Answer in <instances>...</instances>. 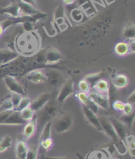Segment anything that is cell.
<instances>
[{"label": "cell", "mask_w": 135, "mask_h": 159, "mask_svg": "<svg viewBox=\"0 0 135 159\" xmlns=\"http://www.w3.org/2000/svg\"><path fill=\"white\" fill-rule=\"evenodd\" d=\"M40 146L37 144L28 145V149L25 159H37Z\"/></svg>", "instance_id": "cell-24"}, {"label": "cell", "mask_w": 135, "mask_h": 159, "mask_svg": "<svg viewBox=\"0 0 135 159\" xmlns=\"http://www.w3.org/2000/svg\"><path fill=\"white\" fill-rule=\"evenodd\" d=\"M0 14H7L10 15L12 18H17L21 16L17 2H12L7 6L0 9Z\"/></svg>", "instance_id": "cell-17"}, {"label": "cell", "mask_w": 135, "mask_h": 159, "mask_svg": "<svg viewBox=\"0 0 135 159\" xmlns=\"http://www.w3.org/2000/svg\"><path fill=\"white\" fill-rule=\"evenodd\" d=\"M115 52L117 55L121 57L129 54L128 43L124 42L117 43L115 47Z\"/></svg>", "instance_id": "cell-23"}, {"label": "cell", "mask_w": 135, "mask_h": 159, "mask_svg": "<svg viewBox=\"0 0 135 159\" xmlns=\"http://www.w3.org/2000/svg\"><path fill=\"white\" fill-rule=\"evenodd\" d=\"M123 115H129L134 113V107L133 105L129 103H125L124 109H123Z\"/></svg>", "instance_id": "cell-36"}, {"label": "cell", "mask_w": 135, "mask_h": 159, "mask_svg": "<svg viewBox=\"0 0 135 159\" xmlns=\"http://www.w3.org/2000/svg\"><path fill=\"white\" fill-rule=\"evenodd\" d=\"M89 98L98 107L103 109H108L109 107V99L108 93H101L96 92H90Z\"/></svg>", "instance_id": "cell-5"}, {"label": "cell", "mask_w": 135, "mask_h": 159, "mask_svg": "<svg viewBox=\"0 0 135 159\" xmlns=\"http://www.w3.org/2000/svg\"><path fill=\"white\" fill-rule=\"evenodd\" d=\"M102 76V72H95L93 74H90L88 75H86L85 77H84V79L86 80L91 84L92 82H94V84L98 80L100 79V77Z\"/></svg>", "instance_id": "cell-34"}, {"label": "cell", "mask_w": 135, "mask_h": 159, "mask_svg": "<svg viewBox=\"0 0 135 159\" xmlns=\"http://www.w3.org/2000/svg\"><path fill=\"white\" fill-rule=\"evenodd\" d=\"M77 97L82 105L86 106L88 109L93 111L95 114H97L98 112V107L95 105L93 101L89 98L88 93L84 92H79L77 94Z\"/></svg>", "instance_id": "cell-14"}, {"label": "cell", "mask_w": 135, "mask_h": 159, "mask_svg": "<svg viewBox=\"0 0 135 159\" xmlns=\"http://www.w3.org/2000/svg\"><path fill=\"white\" fill-rule=\"evenodd\" d=\"M14 107L11 98L5 99L0 104V111H13Z\"/></svg>", "instance_id": "cell-29"}, {"label": "cell", "mask_w": 135, "mask_h": 159, "mask_svg": "<svg viewBox=\"0 0 135 159\" xmlns=\"http://www.w3.org/2000/svg\"><path fill=\"white\" fill-rule=\"evenodd\" d=\"M78 88H79L81 92L88 93L91 92V84L85 79H83L80 81L78 84Z\"/></svg>", "instance_id": "cell-33"}, {"label": "cell", "mask_w": 135, "mask_h": 159, "mask_svg": "<svg viewBox=\"0 0 135 159\" xmlns=\"http://www.w3.org/2000/svg\"><path fill=\"white\" fill-rule=\"evenodd\" d=\"M135 101V92L133 91V92L129 95L128 98H127V103H134Z\"/></svg>", "instance_id": "cell-40"}, {"label": "cell", "mask_w": 135, "mask_h": 159, "mask_svg": "<svg viewBox=\"0 0 135 159\" xmlns=\"http://www.w3.org/2000/svg\"><path fill=\"white\" fill-rule=\"evenodd\" d=\"M73 124V118L71 113L64 112L55 119L52 123V128L58 134H63L72 128Z\"/></svg>", "instance_id": "cell-2"}, {"label": "cell", "mask_w": 135, "mask_h": 159, "mask_svg": "<svg viewBox=\"0 0 135 159\" xmlns=\"http://www.w3.org/2000/svg\"><path fill=\"white\" fill-rule=\"evenodd\" d=\"M110 121L112 125H113L115 132L117 135L118 138H119L120 140H121L125 143V140L127 135V126L119 120V119L113 118L111 119Z\"/></svg>", "instance_id": "cell-10"}, {"label": "cell", "mask_w": 135, "mask_h": 159, "mask_svg": "<svg viewBox=\"0 0 135 159\" xmlns=\"http://www.w3.org/2000/svg\"><path fill=\"white\" fill-rule=\"evenodd\" d=\"M82 111L83 112V115L84 118L88 122V123L91 125L92 127L95 129H96L99 131L102 132V128L101 126V124L99 120V118L97 116L96 114L92 111L91 109H88L86 106L82 105Z\"/></svg>", "instance_id": "cell-8"}, {"label": "cell", "mask_w": 135, "mask_h": 159, "mask_svg": "<svg viewBox=\"0 0 135 159\" xmlns=\"http://www.w3.org/2000/svg\"><path fill=\"white\" fill-rule=\"evenodd\" d=\"M37 116L35 115L32 120L28 121L26 123L25 126L22 132V135L25 139H29L35 134L37 128Z\"/></svg>", "instance_id": "cell-16"}, {"label": "cell", "mask_w": 135, "mask_h": 159, "mask_svg": "<svg viewBox=\"0 0 135 159\" xmlns=\"http://www.w3.org/2000/svg\"><path fill=\"white\" fill-rule=\"evenodd\" d=\"M12 138L9 135H6L0 139V153L3 152L11 147Z\"/></svg>", "instance_id": "cell-26"}, {"label": "cell", "mask_w": 135, "mask_h": 159, "mask_svg": "<svg viewBox=\"0 0 135 159\" xmlns=\"http://www.w3.org/2000/svg\"><path fill=\"white\" fill-rule=\"evenodd\" d=\"M44 59L46 65H53L58 63L61 59V53L56 49H49L45 53Z\"/></svg>", "instance_id": "cell-15"}, {"label": "cell", "mask_w": 135, "mask_h": 159, "mask_svg": "<svg viewBox=\"0 0 135 159\" xmlns=\"http://www.w3.org/2000/svg\"><path fill=\"white\" fill-rule=\"evenodd\" d=\"M26 122L21 117L20 112L13 110L0 126H19Z\"/></svg>", "instance_id": "cell-9"}, {"label": "cell", "mask_w": 135, "mask_h": 159, "mask_svg": "<svg viewBox=\"0 0 135 159\" xmlns=\"http://www.w3.org/2000/svg\"><path fill=\"white\" fill-rule=\"evenodd\" d=\"M39 112V115L37 116V126L42 129L45 124L52 121L55 117L58 112L57 106L55 103L49 101Z\"/></svg>", "instance_id": "cell-1"}, {"label": "cell", "mask_w": 135, "mask_h": 159, "mask_svg": "<svg viewBox=\"0 0 135 159\" xmlns=\"http://www.w3.org/2000/svg\"><path fill=\"white\" fill-rule=\"evenodd\" d=\"M7 30L6 28L5 27L2 21L0 22V36L3 34V33L5 32V30Z\"/></svg>", "instance_id": "cell-42"}, {"label": "cell", "mask_w": 135, "mask_h": 159, "mask_svg": "<svg viewBox=\"0 0 135 159\" xmlns=\"http://www.w3.org/2000/svg\"><path fill=\"white\" fill-rule=\"evenodd\" d=\"M129 42L128 46H129V53H134V39H130L128 40Z\"/></svg>", "instance_id": "cell-39"}, {"label": "cell", "mask_w": 135, "mask_h": 159, "mask_svg": "<svg viewBox=\"0 0 135 159\" xmlns=\"http://www.w3.org/2000/svg\"><path fill=\"white\" fill-rule=\"evenodd\" d=\"M125 103L121 101H116L113 103V108L116 111L123 112V109H124Z\"/></svg>", "instance_id": "cell-37"}, {"label": "cell", "mask_w": 135, "mask_h": 159, "mask_svg": "<svg viewBox=\"0 0 135 159\" xmlns=\"http://www.w3.org/2000/svg\"><path fill=\"white\" fill-rule=\"evenodd\" d=\"M112 82L115 88L122 89L125 88L128 84V78L126 75L119 74L114 78Z\"/></svg>", "instance_id": "cell-22"}, {"label": "cell", "mask_w": 135, "mask_h": 159, "mask_svg": "<svg viewBox=\"0 0 135 159\" xmlns=\"http://www.w3.org/2000/svg\"><path fill=\"white\" fill-rule=\"evenodd\" d=\"M134 118V114L133 113V114L129 115H123L119 118V120L125 125L127 128L130 129L132 128V126L133 124Z\"/></svg>", "instance_id": "cell-31"}, {"label": "cell", "mask_w": 135, "mask_h": 159, "mask_svg": "<svg viewBox=\"0 0 135 159\" xmlns=\"http://www.w3.org/2000/svg\"><path fill=\"white\" fill-rule=\"evenodd\" d=\"M47 80L52 85H57L61 80V76L57 72H50L47 76Z\"/></svg>", "instance_id": "cell-30"}, {"label": "cell", "mask_w": 135, "mask_h": 159, "mask_svg": "<svg viewBox=\"0 0 135 159\" xmlns=\"http://www.w3.org/2000/svg\"><path fill=\"white\" fill-rule=\"evenodd\" d=\"M85 159H111L108 152L104 149L92 151L87 154Z\"/></svg>", "instance_id": "cell-20"}, {"label": "cell", "mask_w": 135, "mask_h": 159, "mask_svg": "<svg viewBox=\"0 0 135 159\" xmlns=\"http://www.w3.org/2000/svg\"><path fill=\"white\" fill-rule=\"evenodd\" d=\"M99 120L102 128V132L108 135L111 140H113L115 143L121 141L116 134L110 120L105 117H100L99 118Z\"/></svg>", "instance_id": "cell-6"}, {"label": "cell", "mask_w": 135, "mask_h": 159, "mask_svg": "<svg viewBox=\"0 0 135 159\" xmlns=\"http://www.w3.org/2000/svg\"><path fill=\"white\" fill-rule=\"evenodd\" d=\"M63 2L65 5H72L73 3H74L75 0H63Z\"/></svg>", "instance_id": "cell-43"}, {"label": "cell", "mask_w": 135, "mask_h": 159, "mask_svg": "<svg viewBox=\"0 0 135 159\" xmlns=\"http://www.w3.org/2000/svg\"><path fill=\"white\" fill-rule=\"evenodd\" d=\"M20 113L22 119H23V120H25L26 122L32 120L33 117L35 116V112L29 107H28L27 108H26V109L21 111Z\"/></svg>", "instance_id": "cell-28"}, {"label": "cell", "mask_w": 135, "mask_h": 159, "mask_svg": "<svg viewBox=\"0 0 135 159\" xmlns=\"http://www.w3.org/2000/svg\"><path fill=\"white\" fill-rule=\"evenodd\" d=\"M4 82L6 85L9 92L12 93L19 94L22 96H25V89L19 82L12 76H7L4 78Z\"/></svg>", "instance_id": "cell-4"}, {"label": "cell", "mask_w": 135, "mask_h": 159, "mask_svg": "<svg viewBox=\"0 0 135 159\" xmlns=\"http://www.w3.org/2000/svg\"><path fill=\"white\" fill-rule=\"evenodd\" d=\"M52 121H49L45 124L42 128V131L40 135V143L42 141L52 139Z\"/></svg>", "instance_id": "cell-19"}, {"label": "cell", "mask_w": 135, "mask_h": 159, "mask_svg": "<svg viewBox=\"0 0 135 159\" xmlns=\"http://www.w3.org/2000/svg\"><path fill=\"white\" fill-rule=\"evenodd\" d=\"M26 80L33 84H42L47 81V76L42 70H33L26 75Z\"/></svg>", "instance_id": "cell-11"}, {"label": "cell", "mask_w": 135, "mask_h": 159, "mask_svg": "<svg viewBox=\"0 0 135 159\" xmlns=\"http://www.w3.org/2000/svg\"><path fill=\"white\" fill-rule=\"evenodd\" d=\"M21 2H23L25 3L29 4L30 5H32V6L36 7V0H20Z\"/></svg>", "instance_id": "cell-41"}, {"label": "cell", "mask_w": 135, "mask_h": 159, "mask_svg": "<svg viewBox=\"0 0 135 159\" xmlns=\"http://www.w3.org/2000/svg\"><path fill=\"white\" fill-rule=\"evenodd\" d=\"M28 149V145L24 139H19L16 142L15 153L16 159H25Z\"/></svg>", "instance_id": "cell-18"}, {"label": "cell", "mask_w": 135, "mask_h": 159, "mask_svg": "<svg viewBox=\"0 0 135 159\" xmlns=\"http://www.w3.org/2000/svg\"><path fill=\"white\" fill-rule=\"evenodd\" d=\"M75 92V84L72 78H69L61 86L59 94L57 97V101L59 104H62L69 96Z\"/></svg>", "instance_id": "cell-3"}, {"label": "cell", "mask_w": 135, "mask_h": 159, "mask_svg": "<svg viewBox=\"0 0 135 159\" xmlns=\"http://www.w3.org/2000/svg\"><path fill=\"white\" fill-rule=\"evenodd\" d=\"M22 97V95L19 94H16V93H12V95H11V101H12V103L14 107V110L19 105Z\"/></svg>", "instance_id": "cell-35"}, {"label": "cell", "mask_w": 135, "mask_h": 159, "mask_svg": "<svg viewBox=\"0 0 135 159\" xmlns=\"http://www.w3.org/2000/svg\"><path fill=\"white\" fill-rule=\"evenodd\" d=\"M93 88L95 92L101 93H108L109 89V84L105 80L100 79L94 84Z\"/></svg>", "instance_id": "cell-21"}, {"label": "cell", "mask_w": 135, "mask_h": 159, "mask_svg": "<svg viewBox=\"0 0 135 159\" xmlns=\"http://www.w3.org/2000/svg\"><path fill=\"white\" fill-rule=\"evenodd\" d=\"M30 102H31L30 99H29L28 97H26V96H22L19 105L15 109V111L21 112V111L26 109V108H27L28 107H29Z\"/></svg>", "instance_id": "cell-32"}, {"label": "cell", "mask_w": 135, "mask_h": 159, "mask_svg": "<svg viewBox=\"0 0 135 159\" xmlns=\"http://www.w3.org/2000/svg\"><path fill=\"white\" fill-rule=\"evenodd\" d=\"M17 4L20 9L21 15L33 16H38V15H41L44 14V13L40 11H39L36 7H33L32 5H30L29 4L22 2L20 1V0H19Z\"/></svg>", "instance_id": "cell-13"}, {"label": "cell", "mask_w": 135, "mask_h": 159, "mask_svg": "<svg viewBox=\"0 0 135 159\" xmlns=\"http://www.w3.org/2000/svg\"><path fill=\"white\" fill-rule=\"evenodd\" d=\"M51 93H42L37 96L34 100H31L29 107L35 112H38L48 103L51 99Z\"/></svg>", "instance_id": "cell-7"}, {"label": "cell", "mask_w": 135, "mask_h": 159, "mask_svg": "<svg viewBox=\"0 0 135 159\" xmlns=\"http://www.w3.org/2000/svg\"><path fill=\"white\" fill-rule=\"evenodd\" d=\"M123 34L126 39L130 40V39H134L135 36V26L134 23H130L124 28L123 31Z\"/></svg>", "instance_id": "cell-25"}, {"label": "cell", "mask_w": 135, "mask_h": 159, "mask_svg": "<svg viewBox=\"0 0 135 159\" xmlns=\"http://www.w3.org/2000/svg\"><path fill=\"white\" fill-rule=\"evenodd\" d=\"M19 56V53L9 49H0V65H3L14 61Z\"/></svg>", "instance_id": "cell-12"}, {"label": "cell", "mask_w": 135, "mask_h": 159, "mask_svg": "<svg viewBox=\"0 0 135 159\" xmlns=\"http://www.w3.org/2000/svg\"><path fill=\"white\" fill-rule=\"evenodd\" d=\"M111 159H119V158H111Z\"/></svg>", "instance_id": "cell-44"}, {"label": "cell", "mask_w": 135, "mask_h": 159, "mask_svg": "<svg viewBox=\"0 0 135 159\" xmlns=\"http://www.w3.org/2000/svg\"><path fill=\"white\" fill-rule=\"evenodd\" d=\"M125 143L127 147V149L129 153L132 157H134V145H135V141H134V136L133 134L127 135L125 140Z\"/></svg>", "instance_id": "cell-27"}, {"label": "cell", "mask_w": 135, "mask_h": 159, "mask_svg": "<svg viewBox=\"0 0 135 159\" xmlns=\"http://www.w3.org/2000/svg\"><path fill=\"white\" fill-rule=\"evenodd\" d=\"M42 159H77L75 157L70 156H63V157H47L44 156Z\"/></svg>", "instance_id": "cell-38"}]
</instances>
